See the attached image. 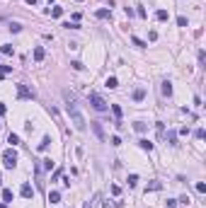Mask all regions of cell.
I'll list each match as a JSON object with an SVG mask.
<instances>
[{
  "mask_svg": "<svg viewBox=\"0 0 206 208\" xmlns=\"http://www.w3.org/2000/svg\"><path fill=\"white\" fill-rule=\"evenodd\" d=\"M0 208H8V206H5V203H0Z\"/></svg>",
  "mask_w": 206,
  "mask_h": 208,
  "instance_id": "obj_36",
  "label": "cell"
},
{
  "mask_svg": "<svg viewBox=\"0 0 206 208\" xmlns=\"http://www.w3.org/2000/svg\"><path fill=\"white\" fill-rule=\"evenodd\" d=\"M19 29H22V24H19V22H10V32H15V34H17Z\"/></svg>",
  "mask_w": 206,
  "mask_h": 208,
  "instance_id": "obj_20",
  "label": "cell"
},
{
  "mask_svg": "<svg viewBox=\"0 0 206 208\" xmlns=\"http://www.w3.org/2000/svg\"><path fill=\"white\" fill-rule=\"evenodd\" d=\"M95 17H97V19H107V17H112V12H109V10H97Z\"/></svg>",
  "mask_w": 206,
  "mask_h": 208,
  "instance_id": "obj_8",
  "label": "cell"
},
{
  "mask_svg": "<svg viewBox=\"0 0 206 208\" xmlns=\"http://www.w3.org/2000/svg\"><path fill=\"white\" fill-rule=\"evenodd\" d=\"M0 184H3V177H0Z\"/></svg>",
  "mask_w": 206,
  "mask_h": 208,
  "instance_id": "obj_37",
  "label": "cell"
},
{
  "mask_svg": "<svg viewBox=\"0 0 206 208\" xmlns=\"http://www.w3.org/2000/svg\"><path fill=\"white\" fill-rule=\"evenodd\" d=\"M107 87H109V90L119 87V80H116V78H107Z\"/></svg>",
  "mask_w": 206,
  "mask_h": 208,
  "instance_id": "obj_12",
  "label": "cell"
},
{
  "mask_svg": "<svg viewBox=\"0 0 206 208\" xmlns=\"http://www.w3.org/2000/svg\"><path fill=\"white\" fill-rule=\"evenodd\" d=\"M112 114H114L116 121H121V107H116V104H114V107H112Z\"/></svg>",
  "mask_w": 206,
  "mask_h": 208,
  "instance_id": "obj_13",
  "label": "cell"
},
{
  "mask_svg": "<svg viewBox=\"0 0 206 208\" xmlns=\"http://www.w3.org/2000/svg\"><path fill=\"white\" fill-rule=\"evenodd\" d=\"M24 3H27V5H37V0H24Z\"/></svg>",
  "mask_w": 206,
  "mask_h": 208,
  "instance_id": "obj_35",
  "label": "cell"
},
{
  "mask_svg": "<svg viewBox=\"0 0 206 208\" xmlns=\"http://www.w3.org/2000/svg\"><path fill=\"white\" fill-rule=\"evenodd\" d=\"M49 143H51V138H44V140H41V143H39V150H46V148H49Z\"/></svg>",
  "mask_w": 206,
  "mask_h": 208,
  "instance_id": "obj_22",
  "label": "cell"
},
{
  "mask_svg": "<svg viewBox=\"0 0 206 208\" xmlns=\"http://www.w3.org/2000/svg\"><path fill=\"white\" fill-rule=\"evenodd\" d=\"M194 136H197V138H199V140H201V138H204V136H206V133H204V128H197V131H194Z\"/></svg>",
  "mask_w": 206,
  "mask_h": 208,
  "instance_id": "obj_29",
  "label": "cell"
},
{
  "mask_svg": "<svg viewBox=\"0 0 206 208\" xmlns=\"http://www.w3.org/2000/svg\"><path fill=\"white\" fill-rule=\"evenodd\" d=\"M61 15H63V8H54V10H51V17H61Z\"/></svg>",
  "mask_w": 206,
  "mask_h": 208,
  "instance_id": "obj_21",
  "label": "cell"
},
{
  "mask_svg": "<svg viewBox=\"0 0 206 208\" xmlns=\"http://www.w3.org/2000/svg\"><path fill=\"white\" fill-rule=\"evenodd\" d=\"M138 145L143 148V150H148V153L153 150V143H150V140H146V138H141V140H138Z\"/></svg>",
  "mask_w": 206,
  "mask_h": 208,
  "instance_id": "obj_10",
  "label": "cell"
},
{
  "mask_svg": "<svg viewBox=\"0 0 206 208\" xmlns=\"http://www.w3.org/2000/svg\"><path fill=\"white\" fill-rule=\"evenodd\" d=\"M155 17H158L160 22H165V19H167V10H158V12H155Z\"/></svg>",
  "mask_w": 206,
  "mask_h": 208,
  "instance_id": "obj_18",
  "label": "cell"
},
{
  "mask_svg": "<svg viewBox=\"0 0 206 208\" xmlns=\"http://www.w3.org/2000/svg\"><path fill=\"white\" fill-rule=\"evenodd\" d=\"M3 201H5V203L12 201V191H10V189H3Z\"/></svg>",
  "mask_w": 206,
  "mask_h": 208,
  "instance_id": "obj_17",
  "label": "cell"
},
{
  "mask_svg": "<svg viewBox=\"0 0 206 208\" xmlns=\"http://www.w3.org/2000/svg\"><path fill=\"white\" fill-rule=\"evenodd\" d=\"M0 53H5V56H8V53H12V46H10V44H5L3 48H0Z\"/></svg>",
  "mask_w": 206,
  "mask_h": 208,
  "instance_id": "obj_26",
  "label": "cell"
},
{
  "mask_svg": "<svg viewBox=\"0 0 206 208\" xmlns=\"http://www.w3.org/2000/svg\"><path fill=\"white\" fill-rule=\"evenodd\" d=\"M90 126H92L95 136L100 138V140H107V138H104V128H102V124H100V121H90Z\"/></svg>",
  "mask_w": 206,
  "mask_h": 208,
  "instance_id": "obj_4",
  "label": "cell"
},
{
  "mask_svg": "<svg viewBox=\"0 0 206 208\" xmlns=\"http://www.w3.org/2000/svg\"><path fill=\"white\" fill-rule=\"evenodd\" d=\"M70 65H73L75 70H83V68H85V65H83V63H80V61H73V63H70Z\"/></svg>",
  "mask_w": 206,
  "mask_h": 208,
  "instance_id": "obj_30",
  "label": "cell"
},
{
  "mask_svg": "<svg viewBox=\"0 0 206 208\" xmlns=\"http://www.w3.org/2000/svg\"><path fill=\"white\" fill-rule=\"evenodd\" d=\"M160 186H162V184H160V181H155V179H153V181H150V184H148V189H146V191H158Z\"/></svg>",
  "mask_w": 206,
  "mask_h": 208,
  "instance_id": "obj_16",
  "label": "cell"
},
{
  "mask_svg": "<svg viewBox=\"0 0 206 208\" xmlns=\"http://www.w3.org/2000/svg\"><path fill=\"white\" fill-rule=\"evenodd\" d=\"M136 184H138V177H136V174H131V177H129V186H136Z\"/></svg>",
  "mask_w": 206,
  "mask_h": 208,
  "instance_id": "obj_27",
  "label": "cell"
},
{
  "mask_svg": "<svg viewBox=\"0 0 206 208\" xmlns=\"http://www.w3.org/2000/svg\"><path fill=\"white\" fill-rule=\"evenodd\" d=\"M8 143H12V148H15V145L19 143V138L15 136V133H10V136H8Z\"/></svg>",
  "mask_w": 206,
  "mask_h": 208,
  "instance_id": "obj_23",
  "label": "cell"
},
{
  "mask_svg": "<svg viewBox=\"0 0 206 208\" xmlns=\"http://www.w3.org/2000/svg\"><path fill=\"white\" fill-rule=\"evenodd\" d=\"M49 201H51V203H58V201H61V194H58V191H51V194H49Z\"/></svg>",
  "mask_w": 206,
  "mask_h": 208,
  "instance_id": "obj_14",
  "label": "cell"
},
{
  "mask_svg": "<svg viewBox=\"0 0 206 208\" xmlns=\"http://www.w3.org/2000/svg\"><path fill=\"white\" fill-rule=\"evenodd\" d=\"M133 128H136V131H138V133H146V124H143V121H136V124H133Z\"/></svg>",
  "mask_w": 206,
  "mask_h": 208,
  "instance_id": "obj_15",
  "label": "cell"
},
{
  "mask_svg": "<svg viewBox=\"0 0 206 208\" xmlns=\"http://www.w3.org/2000/svg\"><path fill=\"white\" fill-rule=\"evenodd\" d=\"M167 143L172 145V148L177 145V133H175V131H170V133H167Z\"/></svg>",
  "mask_w": 206,
  "mask_h": 208,
  "instance_id": "obj_11",
  "label": "cell"
},
{
  "mask_svg": "<svg viewBox=\"0 0 206 208\" xmlns=\"http://www.w3.org/2000/svg\"><path fill=\"white\" fill-rule=\"evenodd\" d=\"M177 24L179 27H187V17H177Z\"/></svg>",
  "mask_w": 206,
  "mask_h": 208,
  "instance_id": "obj_32",
  "label": "cell"
},
{
  "mask_svg": "<svg viewBox=\"0 0 206 208\" xmlns=\"http://www.w3.org/2000/svg\"><path fill=\"white\" fill-rule=\"evenodd\" d=\"M19 194H22L24 199H34V189H32L29 184H22V189H19Z\"/></svg>",
  "mask_w": 206,
  "mask_h": 208,
  "instance_id": "obj_5",
  "label": "cell"
},
{
  "mask_svg": "<svg viewBox=\"0 0 206 208\" xmlns=\"http://www.w3.org/2000/svg\"><path fill=\"white\" fill-rule=\"evenodd\" d=\"M44 56H46V51H44L41 46H37V48H34V61H44Z\"/></svg>",
  "mask_w": 206,
  "mask_h": 208,
  "instance_id": "obj_7",
  "label": "cell"
},
{
  "mask_svg": "<svg viewBox=\"0 0 206 208\" xmlns=\"http://www.w3.org/2000/svg\"><path fill=\"white\" fill-rule=\"evenodd\" d=\"M158 136L165 138V124H160V121H158Z\"/></svg>",
  "mask_w": 206,
  "mask_h": 208,
  "instance_id": "obj_25",
  "label": "cell"
},
{
  "mask_svg": "<svg viewBox=\"0 0 206 208\" xmlns=\"http://www.w3.org/2000/svg\"><path fill=\"white\" fill-rule=\"evenodd\" d=\"M90 104H92V109H97V111H107V102H104V97L97 94V92H90Z\"/></svg>",
  "mask_w": 206,
  "mask_h": 208,
  "instance_id": "obj_2",
  "label": "cell"
},
{
  "mask_svg": "<svg viewBox=\"0 0 206 208\" xmlns=\"http://www.w3.org/2000/svg\"><path fill=\"white\" fill-rule=\"evenodd\" d=\"M131 41H133V46H138V48H146V41H141L138 36H131Z\"/></svg>",
  "mask_w": 206,
  "mask_h": 208,
  "instance_id": "obj_19",
  "label": "cell"
},
{
  "mask_svg": "<svg viewBox=\"0 0 206 208\" xmlns=\"http://www.w3.org/2000/svg\"><path fill=\"white\" fill-rule=\"evenodd\" d=\"M165 208H175V201H167V206Z\"/></svg>",
  "mask_w": 206,
  "mask_h": 208,
  "instance_id": "obj_34",
  "label": "cell"
},
{
  "mask_svg": "<svg viewBox=\"0 0 206 208\" xmlns=\"http://www.w3.org/2000/svg\"><path fill=\"white\" fill-rule=\"evenodd\" d=\"M3 165H5V170H15V165H17V153H15V148H10L3 153Z\"/></svg>",
  "mask_w": 206,
  "mask_h": 208,
  "instance_id": "obj_1",
  "label": "cell"
},
{
  "mask_svg": "<svg viewBox=\"0 0 206 208\" xmlns=\"http://www.w3.org/2000/svg\"><path fill=\"white\" fill-rule=\"evenodd\" d=\"M10 70H12V65H0V73H3V75H8Z\"/></svg>",
  "mask_w": 206,
  "mask_h": 208,
  "instance_id": "obj_28",
  "label": "cell"
},
{
  "mask_svg": "<svg viewBox=\"0 0 206 208\" xmlns=\"http://www.w3.org/2000/svg\"><path fill=\"white\" fill-rule=\"evenodd\" d=\"M5 111H8V107H5L3 102H0V114H5Z\"/></svg>",
  "mask_w": 206,
  "mask_h": 208,
  "instance_id": "obj_33",
  "label": "cell"
},
{
  "mask_svg": "<svg viewBox=\"0 0 206 208\" xmlns=\"http://www.w3.org/2000/svg\"><path fill=\"white\" fill-rule=\"evenodd\" d=\"M41 162H44V170H51V167H54V160H51V157H46V160H41Z\"/></svg>",
  "mask_w": 206,
  "mask_h": 208,
  "instance_id": "obj_24",
  "label": "cell"
},
{
  "mask_svg": "<svg viewBox=\"0 0 206 208\" xmlns=\"http://www.w3.org/2000/svg\"><path fill=\"white\" fill-rule=\"evenodd\" d=\"M162 94H165V97H172V82L170 80L162 82Z\"/></svg>",
  "mask_w": 206,
  "mask_h": 208,
  "instance_id": "obj_6",
  "label": "cell"
},
{
  "mask_svg": "<svg viewBox=\"0 0 206 208\" xmlns=\"http://www.w3.org/2000/svg\"><path fill=\"white\" fill-rule=\"evenodd\" d=\"M17 94H19V99H32L34 97V90H29L27 85H17Z\"/></svg>",
  "mask_w": 206,
  "mask_h": 208,
  "instance_id": "obj_3",
  "label": "cell"
},
{
  "mask_svg": "<svg viewBox=\"0 0 206 208\" xmlns=\"http://www.w3.org/2000/svg\"><path fill=\"white\" fill-rule=\"evenodd\" d=\"M197 191H199V194H204V191H206V184H204V181H199V184H197Z\"/></svg>",
  "mask_w": 206,
  "mask_h": 208,
  "instance_id": "obj_31",
  "label": "cell"
},
{
  "mask_svg": "<svg viewBox=\"0 0 206 208\" xmlns=\"http://www.w3.org/2000/svg\"><path fill=\"white\" fill-rule=\"evenodd\" d=\"M143 97H146V90H143V87H138V90H133V99H136V102H141Z\"/></svg>",
  "mask_w": 206,
  "mask_h": 208,
  "instance_id": "obj_9",
  "label": "cell"
}]
</instances>
